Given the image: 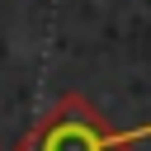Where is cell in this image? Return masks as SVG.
<instances>
[{
	"label": "cell",
	"instance_id": "6da1fadb",
	"mask_svg": "<svg viewBox=\"0 0 151 151\" xmlns=\"http://www.w3.org/2000/svg\"><path fill=\"white\" fill-rule=\"evenodd\" d=\"M14 151H132V142L85 94H61Z\"/></svg>",
	"mask_w": 151,
	"mask_h": 151
}]
</instances>
